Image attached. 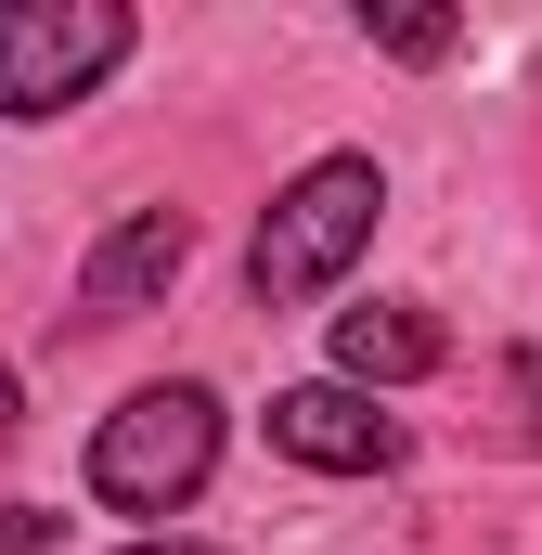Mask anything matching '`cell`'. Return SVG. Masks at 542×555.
I'll return each mask as SVG.
<instances>
[{"instance_id":"8","label":"cell","mask_w":542,"mask_h":555,"mask_svg":"<svg viewBox=\"0 0 542 555\" xmlns=\"http://www.w3.org/2000/svg\"><path fill=\"white\" fill-rule=\"evenodd\" d=\"M504 388H517V426H530V452H542V336L504 349Z\"/></svg>"},{"instance_id":"11","label":"cell","mask_w":542,"mask_h":555,"mask_svg":"<svg viewBox=\"0 0 542 555\" xmlns=\"http://www.w3.org/2000/svg\"><path fill=\"white\" fill-rule=\"evenodd\" d=\"M130 555H220V543H130Z\"/></svg>"},{"instance_id":"6","label":"cell","mask_w":542,"mask_h":555,"mask_svg":"<svg viewBox=\"0 0 542 555\" xmlns=\"http://www.w3.org/2000/svg\"><path fill=\"white\" fill-rule=\"evenodd\" d=\"M452 362V336H439V310L426 297H362V310H336V388H413V375H439Z\"/></svg>"},{"instance_id":"2","label":"cell","mask_w":542,"mask_h":555,"mask_svg":"<svg viewBox=\"0 0 542 555\" xmlns=\"http://www.w3.org/2000/svg\"><path fill=\"white\" fill-rule=\"evenodd\" d=\"M207 478H220V401H207L194 375L130 388L117 414L91 426V504H117V517H168V504H194Z\"/></svg>"},{"instance_id":"5","label":"cell","mask_w":542,"mask_h":555,"mask_svg":"<svg viewBox=\"0 0 542 555\" xmlns=\"http://www.w3.org/2000/svg\"><path fill=\"white\" fill-rule=\"evenodd\" d=\"M181 272H194V220H181V207H130V220L78 259V323H130V310H155Z\"/></svg>"},{"instance_id":"7","label":"cell","mask_w":542,"mask_h":555,"mask_svg":"<svg viewBox=\"0 0 542 555\" xmlns=\"http://www.w3.org/2000/svg\"><path fill=\"white\" fill-rule=\"evenodd\" d=\"M362 39H375L388 65H452L465 26H452V13H413V0H362Z\"/></svg>"},{"instance_id":"10","label":"cell","mask_w":542,"mask_h":555,"mask_svg":"<svg viewBox=\"0 0 542 555\" xmlns=\"http://www.w3.org/2000/svg\"><path fill=\"white\" fill-rule=\"evenodd\" d=\"M13 426H26V388H13V362H0V439H13Z\"/></svg>"},{"instance_id":"4","label":"cell","mask_w":542,"mask_h":555,"mask_svg":"<svg viewBox=\"0 0 542 555\" xmlns=\"http://www.w3.org/2000/svg\"><path fill=\"white\" fill-rule=\"evenodd\" d=\"M271 452L284 465H323V478H388L401 465V414H375L362 388L310 375V388H271Z\"/></svg>"},{"instance_id":"9","label":"cell","mask_w":542,"mask_h":555,"mask_svg":"<svg viewBox=\"0 0 542 555\" xmlns=\"http://www.w3.org/2000/svg\"><path fill=\"white\" fill-rule=\"evenodd\" d=\"M65 543V517H39V504H0V555H52Z\"/></svg>"},{"instance_id":"3","label":"cell","mask_w":542,"mask_h":555,"mask_svg":"<svg viewBox=\"0 0 542 555\" xmlns=\"http://www.w3.org/2000/svg\"><path fill=\"white\" fill-rule=\"evenodd\" d=\"M130 0H0V117L39 130L130 65Z\"/></svg>"},{"instance_id":"1","label":"cell","mask_w":542,"mask_h":555,"mask_svg":"<svg viewBox=\"0 0 542 555\" xmlns=\"http://www.w3.org/2000/svg\"><path fill=\"white\" fill-rule=\"evenodd\" d=\"M375 220H388V168H375V155H310V168H297V181L259 207V246H246L259 310L323 297V284H336L362 246H375Z\"/></svg>"}]
</instances>
